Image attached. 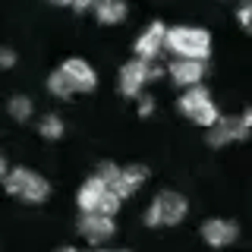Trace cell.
<instances>
[{
	"mask_svg": "<svg viewBox=\"0 0 252 252\" xmlns=\"http://www.w3.org/2000/svg\"><path fill=\"white\" fill-rule=\"evenodd\" d=\"M6 110H10V117H13L16 123H26L29 117H32V110H35V104H32L29 94H13L10 104H6Z\"/></svg>",
	"mask_w": 252,
	"mask_h": 252,
	"instance_id": "16",
	"label": "cell"
},
{
	"mask_svg": "<svg viewBox=\"0 0 252 252\" xmlns=\"http://www.w3.org/2000/svg\"><path fill=\"white\" fill-rule=\"evenodd\" d=\"M161 51H167V26H164L161 19H155L152 26H145V32L136 38V44H132V54H136L139 60L152 63Z\"/></svg>",
	"mask_w": 252,
	"mask_h": 252,
	"instance_id": "8",
	"label": "cell"
},
{
	"mask_svg": "<svg viewBox=\"0 0 252 252\" xmlns=\"http://www.w3.org/2000/svg\"><path fill=\"white\" fill-rule=\"evenodd\" d=\"M47 92L54 94V98H60V101H66V98H73V85H69V79L63 76V69H54L51 76H47Z\"/></svg>",
	"mask_w": 252,
	"mask_h": 252,
	"instance_id": "15",
	"label": "cell"
},
{
	"mask_svg": "<svg viewBox=\"0 0 252 252\" xmlns=\"http://www.w3.org/2000/svg\"><path fill=\"white\" fill-rule=\"evenodd\" d=\"M60 69H63V76L69 79V85H73V92H76V94L94 92V85H98V76H94L92 63H89V60H82V57H69V60H63V63H60Z\"/></svg>",
	"mask_w": 252,
	"mask_h": 252,
	"instance_id": "10",
	"label": "cell"
},
{
	"mask_svg": "<svg viewBox=\"0 0 252 252\" xmlns=\"http://www.w3.org/2000/svg\"><path fill=\"white\" fill-rule=\"evenodd\" d=\"M6 173H10V167H6V161H3V155H0V180H6Z\"/></svg>",
	"mask_w": 252,
	"mask_h": 252,
	"instance_id": "22",
	"label": "cell"
},
{
	"mask_svg": "<svg viewBox=\"0 0 252 252\" xmlns=\"http://www.w3.org/2000/svg\"><path fill=\"white\" fill-rule=\"evenodd\" d=\"M148 180V167H142V164H126V167H120V173H117V180H114V192L120 195V199H132V195L142 189V183Z\"/></svg>",
	"mask_w": 252,
	"mask_h": 252,
	"instance_id": "11",
	"label": "cell"
},
{
	"mask_svg": "<svg viewBox=\"0 0 252 252\" xmlns=\"http://www.w3.org/2000/svg\"><path fill=\"white\" fill-rule=\"evenodd\" d=\"M3 186H6V192H10L13 199L29 202V205H41L47 195H51V183L32 167H13L6 173Z\"/></svg>",
	"mask_w": 252,
	"mask_h": 252,
	"instance_id": "3",
	"label": "cell"
},
{
	"mask_svg": "<svg viewBox=\"0 0 252 252\" xmlns=\"http://www.w3.org/2000/svg\"><path fill=\"white\" fill-rule=\"evenodd\" d=\"M218 3H227V0H218Z\"/></svg>",
	"mask_w": 252,
	"mask_h": 252,
	"instance_id": "25",
	"label": "cell"
},
{
	"mask_svg": "<svg viewBox=\"0 0 252 252\" xmlns=\"http://www.w3.org/2000/svg\"><path fill=\"white\" fill-rule=\"evenodd\" d=\"M167 51L183 60H208L211 32L202 26H170L167 29Z\"/></svg>",
	"mask_w": 252,
	"mask_h": 252,
	"instance_id": "1",
	"label": "cell"
},
{
	"mask_svg": "<svg viewBox=\"0 0 252 252\" xmlns=\"http://www.w3.org/2000/svg\"><path fill=\"white\" fill-rule=\"evenodd\" d=\"M240 236V227L233 224V220H224V218H211V220H205L202 224V240L208 243V246H230V243Z\"/></svg>",
	"mask_w": 252,
	"mask_h": 252,
	"instance_id": "13",
	"label": "cell"
},
{
	"mask_svg": "<svg viewBox=\"0 0 252 252\" xmlns=\"http://www.w3.org/2000/svg\"><path fill=\"white\" fill-rule=\"evenodd\" d=\"M38 132H41L44 139H60L63 136V120L57 114H47V117L38 120Z\"/></svg>",
	"mask_w": 252,
	"mask_h": 252,
	"instance_id": "17",
	"label": "cell"
},
{
	"mask_svg": "<svg viewBox=\"0 0 252 252\" xmlns=\"http://www.w3.org/2000/svg\"><path fill=\"white\" fill-rule=\"evenodd\" d=\"M152 82V63L132 57L126 60L120 66V73H117V85H120V94H126V98H139V92L145 89V85Z\"/></svg>",
	"mask_w": 252,
	"mask_h": 252,
	"instance_id": "7",
	"label": "cell"
},
{
	"mask_svg": "<svg viewBox=\"0 0 252 252\" xmlns=\"http://www.w3.org/2000/svg\"><path fill=\"white\" fill-rule=\"evenodd\" d=\"M117 252H126V249H117Z\"/></svg>",
	"mask_w": 252,
	"mask_h": 252,
	"instance_id": "26",
	"label": "cell"
},
{
	"mask_svg": "<svg viewBox=\"0 0 252 252\" xmlns=\"http://www.w3.org/2000/svg\"><path fill=\"white\" fill-rule=\"evenodd\" d=\"M94 3H98V0H76L73 3V10L82 16V13H89V10H94Z\"/></svg>",
	"mask_w": 252,
	"mask_h": 252,
	"instance_id": "20",
	"label": "cell"
},
{
	"mask_svg": "<svg viewBox=\"0 0 252 252\" xmlns=\"http://www.w3.org/2000/svg\"><path fill=\"white\" fill-rule=\"evenodd\" d=\"M177 107H180V114H183V117H189L195 126H205V129L220 120L218 104L211 101V94H208L205 85H192V89H186L183 94H180Z\"/></svg>",
	"mask_w": 252,
	"mask_h": 252,
	"instance_id": "5",
	"label": "cell"
},
{
	"mask_svg": "<svg viewBox=\"0 0 252 252\" xmlns=\"http://www.w3.org/2000/svg\"><path fill=\"white\" fill-rule=\"evenodd\" d=\"M54 252H79V249H73V246H60V249H54Z\"/></svg>",
	"mask_w": 252,
	"mask_h": 252,
	"instance_id": "24",
	"label": "cell"
},
{
	"mask_svg": "<svg viewBox=\"0 0 252 252\" xmlns=\"http://www.w3.org/2000/svg\"><path fill=\"white\" fill-rule=\"evenodd\" d=\"M205 73H208V60H183V57H173V63L167 66V76L173 79V85H180V89L202 85Z\"/></svg>",
	"mask_w": 252,
	"mask_h": 252,
	"instance_id": "9",
	"label": "cell"
},
{
	"mask_svg": "<svg viewBox=\"0 0 252 252\" xmlns=\"http://www.w3.org/2000/svg\"><path fill=\"white\" fill-rule=\"evenodd\" d=\"M16 66V51L13 47H0V69H13Z\"/></svg>",
	"mask_w": 252,
	"mask_h": 252,
	"instance_id": "19",
	"label": "cell"
},
{
	"mask_svg": "<svg viewBox=\"0 0 252 252\" xmlns=\"http://www.w3.org/2000/svg\"><path fill=\"white\" fill-rule=\"evenodd\" d=\"M47 3H54V6H73L76 0H47Z\"/></svg>",
	"mask_w": 252,
	"mask_h": 252,
	"instance_id": "23",
	"label": "cell"
},
{
	"mask_svg": "<svg viewBox=\"0 0 252 252\" xmlns=\"http://www.w3.org/2000/svg\"><path fill=\"white\" fill-rule=\"evenodd\" d=\"M236 22H240V29L246 32V35H252V0H246V3L236 10Z\"/></svg>",
	"mask_w": 252,
	"mask_h": 252,
	"instance_id": "18",
	"label": "cell"
},
{
	"mask_svg": "<svg viewBox=\"0 0 252 252\" xmlns=\"http://www.w3.org/2000/svg\"><path fill=\"white\" fill-rule=\"evenodd\" d=\"M126 13H129L126 0H98L94 3V16H98L101 26H117V22L126 19Z\"/></svg>",
	"mask_w": 252,
	"mask_h": 252,
	"instance_id": "14",
	"label": "cell"
},
{
	"mask_svg": "<svg viewBox=\"0 0 252 252\" xmlns=\"http://www.w3.org/2000/svg\"><path fill=\"white\" fill-rule=\"evenodd\" d=\"M114 230H117V224L110 215H82V220H79V233L89 243H94V246L107 243L114 236Z\"/></svg>",
	"mask_w": 252,
	"mask_h": 252,
	"instance_id": "12",
	"label": "cell"
},
{
	"mask_svg": "<svg viewBox=\"0 0 252 252\" xmlns=\"http://www.w3.org/2000/svg\"><path fill=\"white\" fill-rule=\"evenodd\" d=\"M76 205H79V211H82V215H110V218H114L117 211H120L123 199L98 177V173H94V177H89L82 186H79Z\"/></svg>",
	"mask_w": 252,
	"mask_h": 252,
	"instance_id": "2",
	"label": "cell"
},
{
	"mask_svg": "<svg viewBox=\"0 0 252 252\" xmlns=\"http://www.w3.org/2000/svg\"><path fill=\"white\" fill-rule=\"evenodd\" d=\"M252 136V107H246L240 117H220L215 126H208V145L224 148L230 142H243Z\"/></svg>",
	"mask_w": 252,
	"mask_h": 252,
	"instance_id": "6",
	"label": "cell"
},
{
	"mask_svg": "<svg viewBox=\"0 0 252 252\" xmlns=\"http://www.w3.org/2000/svg\"><path fill=\"white\" fill-rule=\"evenodd\" d=\"M152 110H155L152 98H142V104H139V114H142V117H148V114H152Z\"/></svg>",
	"mask_w": 252,
	"mask_h": 252,
	"instance_id": "21",
	"label": "cell"
},
{
	"mask_svg": "<svg viewBox=\"0 0 252 252\" xmlns=\"http://www.w3.org/2000/svg\"><path fill=\"white\" fill-rule=\"evenodd\" d=\"M186 215H189V202L180 192H173V189H164V192H158L152 199V205H148L145 224L148 227H173Z\"/></svg>",
	"mask_w": 252,
	"mask_h": 252,
	"instance_id": "4",
	"label": "cell"
}]
</instances>
